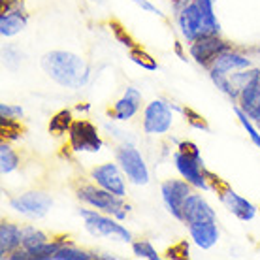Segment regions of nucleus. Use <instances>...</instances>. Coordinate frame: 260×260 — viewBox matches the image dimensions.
Listing matches in <instances>:
<instances>
[{
	"label": "nucleus",
	"instance_id": "412c9836",
	"mask_svg": "<svg viewBox=\"0 0 260 260\" xmlns=\"http://www.w3.org/2000/svg\"><path fill=\"white\" fill-rule=\"evenodd\" d=\"M17 168H19V156H17V153L10 147L8 142H2L0 143V172L4 176H8V174L15 172Z\"/></svg>",
	"mask_w": 260,
	"mask_h": 260
},
{
	"label": "nucleus",
	"instance_id": "0eeeda50",
	"mask_svg": "<svg viewBox=\"0 0 260 260\" xmlns=\"http://www.w3.org/2000/svg\"><path fill=\"white\" fill-rule=\"evenodd\" d=\"M68 136H70L72 151H76V153H98L104 147V142L98 134L96 126L85 119L74 121Z\"/></svg>",
	"mask_w": 260,
	"mask_h": 260
},
{
	"label": "nucleus",
	"instance_id": "c756f323",
	"mask_svg": "<svg viewBox=\"0 0 260 260\" xmlns=\"http://www.w3.org/2000/svg\"><path fill=\"white\" fill-rule=\"evenodd\" d=\"M21 130L17 126V121L13 119H2V136L6 138L8 142H13V140H19Z\"/></svg>",
	"mask_w": 260,
	"mask_h": 260
},
{
	"label": "nucleus",
	"instance_id": "473e14b6",
	"mask_svg": "<svg viewBox=\"0 0 260 260\" xmlns=\"http://www.w3.org/2000/svg\"><path fill=\"white\" fill-rule=\"evenodd\" d=\"M2 57H4V64H8L10 68H13V60L19 64L21 60H23V55L21 53H17L15 49H12V47H8V49H4V53H2Z\"/></svg>",
	"mask_w": 260,
	"mask_h": 260
},
{
	"label": "nucleus",
	"instance_id": "f03ea898",
	"mask_svg": "<svg viewBox=\"0 0 260 260\" xmlns=\"http://www.w3.org/2000/svg\"><path fill=\"white\" fill-rule=\"evenodd\" d=\"M174 162L179 172V176L189 181L192 187L202 190H209L211 185L208 183V176L204 170V160H202L200 149L192 142H179L177 151L174 153Z\"/></svg>",
	"mask_w": 260,
	"mask_h": 260
},
{
	"label": "nucleus",
	"instance_id": "7c9ffc66",
	"mask_svg": "<svg viewBox=\"0 0 260 260\" xmlns=\"http://www.w3.org/2000/svg\"><path fill=\"white\" fill-rule=\"evenodd\" d=\"M25 115V111L21 106L13 104H0V117L2 119H13V121H19Z\"/></svg>",
	"mask_w": 260,
	"mask_h": 260
},
{
	"label": "nucleus",
	"instance_id": "9d476101",
	"mask_svg": "<svg viewBox=\"0 0 260 260\" xmlns=\"http://www.w3.org/2000/svg\"><path fill=\"white\" fill-rule=\"evenodd\" d=\"M228 49H230V44L219 38V34H206V36H200L190 44L189 53L198 64L208 66L213 64L215 59Z\"/></svg>",
	"mask_w": 260,
	"mask_h": 260
},
{
	"label": "nucleus",
	"instance_id": "393cba45",
	"mask_svg": "<svg viewBox=\"0 0 260 260\" xmlns=\"http://www.w3.org/2000/svg\"><path fill=\"white\" fill-rule=\"evenodd\" d=\"M130 60L134 62V64L142 66L143 70H149V72H155L158 70V64H156V60L147 55V53L140 49V47H134V49H130Z\"/></svg>",
	"mask_w": 260,
	"mask_h": 260
},
{
	"label": "nucleus",
	"instance_id": "1a4fd4ad",
	"mask_svg": "<svg viewBox=\"0 0 260 260\" xmlns=\"http://www.w3.org/2000/svg\"><path fill=\"white\" fill-rule=\"evenodd\" d=\"M190 192H192V185L185 179H168L160 185L164 206L177 221L183 222V204H185Z\"/></svg>",
	"mask_w": 260,
	"mask_h": 260
},
{
	"label": "nucleus",
	"instance_id": "f704fd0d",
	"mask_svg": "<svg viewBox=\"0 0 260 260\" xmlns=\"http://www.w3.org/2000/svg\"><path fill=\"white\" fill-rule=\"evenodd\" d=\"M192 0H174V6H176V10H183V8L187 6V4H190Z\"/></svg>",
	"mask_w": 260,
	"mask_h": 260
},
{
	"label": "nucleus",
	"instance_id": "f3484780",
	"mask_svg": "<svg viewBox=\"0 0 260 260\" xmlns=\"http://www.w3.org/2000/svg\"><path fill=\"white\" fill-rule=\"evenodd\" d=\"M28 23V15L21 8H12V10H2L0 13V34L2 38H13L15 34L25 30Z\"/></svg>",
	"mask_w": 260,
	"mask_h": 260
},
{
	"label": "nucleus",
	"instance_id": "f8f14e48",
	"mask_svg": "<svg viewBox=\"0 0 260 260\" xmlns=\"http://www.w3.org/2000/svg\"><path fill=\"white\" fill-rule=\"evenodd\" d=\"M91 176L96 181L98 187L110 190V192L121 196V198L126 196V185H124V179H123V170H121L119 164H113V162L100 164V166H96V168L92 170Z\"/></svg>",
	"mask_w": 260,
	"mask_h": 260
},
{
	"label": "nucleus",
	"instance_id": "c85d7f7f",
	"mask_svg": "<svg viewBox=\"0 0 260 260\" xmlns=\"http://www.w3.org/2000/svg\"><path fill=\"white\" fill-rule=\"evenodd\" d=\"M183 113H185V117H187V123L196 130H204V132H209V126L206 123V119L202 117L200 113H196L194 110H190V108H183Z\"/></svg>",
	"mask_w": 260,
	"mask_h": 260
},
{
	"label": "nucleus",
	"instance_id": "cd10ccee",
	"mask_svg": "<svg viewBox=\"0 0 260 260\" xmlns=\"http://www.w3.org/2000/svg\"><path fill=\"white\" fill-rule=\"evenodd\" d=\"M110 28H111V32H113V36H115V40H117L121 46H124L126 49H134V47H136V42L130 38V34L124 30L123 26L119 25L117 21H111Z\"/></svg>",
	"mask_w": 260,
	"mask_h": 260
},
{
	"label": "nucleus",
	"instance_id": "c9c22d12",
	"mask_svg": "<svg viewBox=\"0 0 260 260\" xmlns=\"http://www.w3.org/2000/svg\"><path fill=\"white\" fill-rule=\"evenodd\" d=\"M89 108H91V106H89V104H85V106H78V110H79V111H87V110H89Z\"/></svg>",
	"mask_w": 260,
	"mask_h": 260
},
{
	"label": "nucleus",
	"instance_id": "6ab92c4d",
	"mask_svg": "<svg viewBox=\"0 0 260 260\" xmlns=\"http://www.w3.org/2000/svg\"><path fill=\"white\" fill-rule=\"evenodd\" d=\"M19 247H23V228L12 222L0 224V254L2 258L15 253Z\"/></svg>",
	"mask_w": 260,
	"mask_h": 260
},
{
	"label": "nucleus",
	"instance_id": "39448f33",
	"mask_svg": "<svg viewBox=\"0 0 260 260\" xmlns=\"http://www.w3.org/2000/svg\"><path fill=\"white\" fill-rule=\"evenodd\" d=\"M117 156V164L121 166L123 174L126 176L132 185L143 187L149 183V170L147 164L143 160L142 153L134 147V143H123L115 153Z\"/></svg>",
	"mask_w": 260,
	"mask_h": 260
},
{
	"label": "nucleus",
	"instance_id": "e433bc0d",
	"mask_svg": "<svg viewBox=\"0 0 260 260\" xmlns=\"http://www.w3.org/2000/svg\"><path fill=\"white\" fill-rule=\"evenodd\" d=\"M91 2H96V4H102V0H91Z\"/></svg>",
	"mask_w": 260,
	"mask_h": 260
},
{
	"label": "nucleus",
	"instance_id": "2f4dec72",
	"mask_svg": "<svg viewBox=\"0 0 260 260\" xmlns=\"http://www.w3.org/2000/svg\"><path fill=\"white\" fill-rule=\"evenodd\" d=\"M106 130H108V132H111L113 136L117 138V140H121V142H123V143H134V138L130 136V132H124V130L117 128L115 124L106 123Z\"/></svg>",
	"mask_w": 260,
	"mask_h": 260
},
{
	"label": "nucleus",
	"instance_id": "f257e3e1",
	"mask_svg": "<svg viewBox=\"0 0 260 260\" xmlns=\"http://www.w3.org/2000/svg\"><path fill=\"white\" fill-rule=\"evenodd\" d=\"M42 68L47 76L66 89H81L89 83L91 70L79 55L70 51H49L42 57Z\"/></svg>",
	"mask_w": 260,
	"mask_h": 260
},
{
	"label": "nucleus",
	"instance_id": "dca6fc26",
	"mask_svg": "<svg viewBox=\"0 0 260 260\" xmlns=\"http://www.w3.org/2000/svg\"><path fill=\"white\" fill-rule=\"evenodd\" d=\"M249 66H251V60H249L247 57H243L241 53H236V51H232V49H228V51L221 53V55L215 59L209 74H211V78H219V76H228L230 72H234V70H245Z\"/></svg>",
	"mask_w": 260,
	"mask_h": 260
},
{
	"label": "nucleus",
	"instance_id": "423d86ee",
	"mask_svg": "<svg viewBox=\"0 0 260 260\" xmlns=\"http://www.w3.org/2000/svg\"><path fill=\"white\" fill-rule=\"evenodd\" d=\"M10 208L28 219H42L53 208V198L42 190H28L10 200Z\"/></svg>",
	"mask_w": 260,
	"mask_h": 260
},
{
	"label": "nucleus",
	"instance_id": "ddd939ff",
	"mask_svg": "<svg viewBox=\"0 0 260 260\" xmlns=\"http://www.w3.org/2000/svg\"><path fill=\"white\" fill-rule=\"evenodd\" d=\"M206 221H217L215 209L208 204V200L202 194L190 192L187 200L183 204V222L192 224V222H206Z\"/></svg>",
	"mask_w": 260,
	"mask_h": 260
},
{
	"label": "nucleus",
	"instance_id": "a878e982",
	"mask_svg": "<svg viewBox=\"0 0 260 260\" xmlns=\"http://www.w3.org/2000/svg\"><path fill=\"white\" fill-rule=\"evenodd\" d=\"M234 111H236V115H238V119H240L241 126H243V128L247 130V134H249V138H251V142H253L254 145H256V147L260 149V132L256 130V126L253 124L251 117H249V115L245 113V111L241 110L240 106H238V108H236Z\"/></svg>",
	"mask_w": 260,
	"mask_h": 260
},
{
	"label": "nucleus",
	"instance_id": "5701e85b",
	"mask_svg": "<svg viewBox=\"0 0 260 260\" xmlns=\"http://www.w3.org/2000/svg\"><path fill=\"white\" fill-rule=\"evenodd\" d=\"M46 241H49V238H47L42 230H38V228H34V226L23 228V249L32 251V249L40 247V245L46 243Z\"/></svg>",
	"mask_w": 260,
	"mask_h": 260
},
{
	"label": "nucleus",
	"instance_id": "72a5a7b5",
	"mask_svg": "<svg viewBox=\"0 0 260 260\" xmlns=\"http://www.w3.org/2000/svg\"><path fill=\"white\" fill-rule=\"evenodd\" d=\"M132 2H134V4H136L138 8H142L143 12H147V13H155V15H160V17H162L164 13L160 12V10H158V8L155 6V4H151L149 0H132Z\"/></svg>",
	"mask_w": 260,
	"mask_h": 260
},
{
	"label": "nucleus",
	"instance_id": "a211bd4d",
	"mask_svg": "<svg viewBox=\"0 0 260 260\" xmlns=\"http://www.w3.org/2000/svg\"><path fill=\"white\" fill-rule=\"evenodd\" d=\"M189 226V234L192 238L196 245L200 249H211L219 241V226H217V221H206V222H192V224H187Z\"/></svg>",
	"mask_w": 260,
	"mask_h": 260
},
{
	"label": "nucleus",
	"instance_id": "7ed1b4c3",
	"mask_svg": "<svg viewBox=\"0 0 260 260\" xmlns=\"http://www.w3.org/2000/svg\"><path fill=\"white\" fill-rule=\"evenodd\" d=\"M79 217L83 219L87 232L94 238H111L117 241H130V234L126 226H123L119 219L108 213H102L98 209H79Z\"/></svg>",
	"mask_w": 260,
	"mask_h": 260
},
{
	"label": "nucleus",
	"instance_id": "2eb2a0df",
	"mask_svg": "<svg viewBox=\"0 0 260 260\" xmlns=\"http://www.w3.org/2000/svg\"><path fill=\"white\" fill-rule=\"evenodd\" d=\"M142 108V92L134 89V87H126V91L123 92V96L119 98L113 110L110 111V115L115 121H128L136 115L138 111Z\"/></svg>",
	"mask_w": 260,
	"mask_h": 260
},
{
	"label": "nucleus",
	"instance_id": "aec40b11",
	"mask_svg": "<svg viewBox=\"0 0 260 260\" xmlns=\"http://www.w3.org/2000/svg\"><path fill=\"white\" fill-rule=\"evenodd\" d=\"M198 6L202 10V15H204V28H206V34H219L221 30V25L217 21V15H215V6L213 0H196Z\"/></svg>",
	"mask_w": 260,
	"mask_h": 260
},
{
	"label": "nucleus",
	"instance_id": "4be33fe9",
	"mask_svg": "<svg viewBox=\"0 0 260 260\" xmlns=\"http://www.w3.org/2000/svg\"><path fill=\"white\" fill-rule=\"evenodd\" d=\"M72 124H74V117H72L70 110H60L59 113H55L49 121V132L55 136H62L66 132H70Z\"/></svg>",
	"mask_w": 260,
	"mask_h": 260
},
{
	"label": "nucleus",
	"instance_id": "bb28decb",
	"mask_svg": "<svg viewBox=\"0 0 260 260\" xmlns=\"http://www.w3.org/2000/svg\"><path fill=\"white\" fill-rule=\"evenodd\" d=\"M132 251H134V254H136L138 258H147V260L160 258V254L156 253V249L153 247V243L147 240L134 241V243H132Z\"/></svg>",
	"mask_w": 260,
	"mask_h": 260
},
{
	"label": "nucleus",
	"instance_id": "9b49d317",
	"mask_svg": "<svg viewBox=\"0 0 260 260\" xmlns=\"http://www.w3.org/2000/svg\"><path fill=\"white\" fill-rule=\"evenodd\" d=\"M177 23H179L183 38L187 40L189 44H192V42L198 40L200 36H206V28H204V15H202V10H200V6H198V2H196V0H192V2L187 4L183 10H179Z\"/></svg>",
	"mask_w": 260,
	"mask_h": 260
},
{
	"label": "nucleus",
	"instance_id": "4468645a",
	"mask_svg": "<svg viewBox=\"0 0 260 260\" xmlns=\"http://www.w3.org/2000/svg\"><path fill=\"white\" fill-rule=\"evenodd\" d=\"M219 200L226 206V209L230 213L238 217L240 221L243 222H249L253 221L254 217H256V206L251 204L247 198H243L241 194L234 192L232 189H228V187H222L219 190Z\"/></svg>",
	"mask_w": 260,
	"mask_h": 260
},
{
	"label": "nucleus",
	"instance_id": "6e6552de",
	"mask_svg": "<svg viewBox=\"0 0 260 260\" xmlns=\"http://www.w3.org/2000/svg\"><path fill=\"white\" fill-rule=\"evenodd\" d=\"M174 123V113H172V106L166 104L164 100H153L145 106L143 111V132L145 134H166L172 128Z\"/></svg>",
	"mask_w": 260,
	"mask_h": 260
},
{
	"label": "nucleus",
	"instance_id": "20e7f679",
	"mask_svg": "<svg viewBox=\"0 0 260 260\" xmlns=\"http://www.w3.org/2000/svg\"><path fill=\"white\" fill-rule=\"evenodd\" d=\"M78 198L81 202H85L87 206H91V208L98 209L102 213L111 215L119 221H123L126 213L130 211V206L124 204L121 196L113 194V192L102 189L98 185H83L78 190Z\"/></svg>",
	"mask_w": 260,
	"mask_h": 260
},
{
	"label": "nucleus",
	"instance_id": "b1692460",
	"mask_svg": "<svg viewBox=\"0 0 260 260\" xmlns=\"http://www.w3.org/2000/svg\"><path fill=\"white\" fill-rule=\"evenodd\" d=\"M89 258H94V256L81 251V249H76L74 245H70V243H64V245L55 253V256H53V260H89Z\"/></svg>",
	"mask_w": 260,
	"mask_h": 260
}]
</instances>
